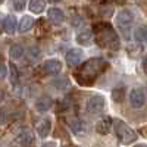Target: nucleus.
<instances>
[{"label": "nucleus", "mask_w": 147, "mask_h": 147, "mask_svg": "<svg viewBox=\"0 0 147 147\" xmlns=\"http://www.w3.org/2000/svg\"><path fill=\"white\" fill-rule=\"evenodd\" d=\"M107 62L102 57H91L77 72V81L81 85H93L94 81L106 71Z\"/></svg>", "instance_id": "1"}, {"label": "nucleus", "mask_w": 147, "mask_h": 147, "mask_svg": "<svg viewBox=\"0 0 147 147\" xmlns=\"http://www.w3.org/2000/svg\"><path fill=\"white\" fill-rule=\"evenodd\" d=\"M94 37H96L97 44L102 49H106V50L116 52L121 46V41H119V37H118L116 31L107 22L96 24L94 25Z\"/></svg>", "instance_id": "2"}, {"label": "nucleus", "mask_w": 147, "mask_h": 147, "mask_svg": "<svg viewBox=\"0 0 147 147\" xmlns=\"http://www.w3.org/2000/svg\"><path fill=\"white\" fill-rule=\"evenodd\" d=\"M132 22H134V13L128 9H122L116 16V27L121 31V34L125 37V40H129L131 37Z\"/></svg>", "instance_id": "3"}, {"label": "nucleus", "mask_w": 147, "mask_h": 147, "mask_svg": "<svg viewBox=\"0 0 147 147\" xmlns=\"http://www.w3.org/2000/svg\"><path fill=\"white\" fill-rule=\"evenodd\" d=\"M113 128H115V132L119 138V141L122 144H131L137 140V134L132 128H129L124 121L121 119H115L113 121Z\"/></svg>", "instance_id": "4"}, {"label": "nucleus", "mask_w": 147, "mask_h": 147, "mask_svg": "<svg viewBox=\"0 0 147 147\" xmlns=\"http://www.w3.org/2000/svg\"><path fill=\"white\" fill-rule=\"evenodd\" d=\"M105 109V97L100 94H94L91 96L88 102H87V112L90 115H99L103 112Z\"/></svg>", "instance_id": "5"}, {"label": "nucleus", "mask_w": 147, "mask_h": 147, "mask_svg": "<svg viewBox=\"0 0 147 147\" xmlns=\"http://www.w3.org/2000/svg\"><path fill=\"white\" fill-rule=\"evenodd\" d=\"M129 103L134 109H140L146 103V96L141 88H132L129 93Z\"/></svg>", "instance_id": "6"}, {"label": "nucleus", "mask_w": 147, "mask_h": 147, "mask_svg": "<svg viewBox=\"0 0 147 147\" xmlns=\"http://www.w3.org/2000/svg\"><path fill=\"white\" fill-rule=\"evenodd\" d=\"M66 124L69 127V129L77 134V136H82V134H85V131H87V125H85V122L81 121L80 118H68Z\"/></svg>", "instance_id": "7"}, {"label": "nucleus", "mask_w": 147, "mask_h": 147, "mask_svg": "<svg viewBox=\"0 0 147 147\" xmlns=\"http://www.w3.org/2000/svg\"><path fill=\"white\" fill-rule=\"evenodd\" d=\"M34 141V136H32V132L30 129H22L18 132V136L15 137V143L21 147H30Z\"/></svg>", "instance_id": "8"}, {"label": "nucleus", "mask_w": 147, "mask_h": 147, "mask_svg": "<svg viewBox=\"0 0 147 147\" xmlns=\"http://www.w3.org/2000/svg\"><path fill=\"white\" fill-rule=\"evenodd\" d=\"M43 69L46 74H50V75H56V74L62 72V62L59 59H49L44 62Z\"/></svg>", "instance_id": "9"}, {"label": "nucleus", "mask_w": 147, "mask_h": 147, "mask_svg": "<svg viewBox=\"0 0 147 147\" xmlns=\"http://www.w3.org/2000/svg\"><path fill=\"white\" fill-rule=\"evenodd\" d=\"M82 59H84V52L81 50V49H71V50H68V53H66V62L71 66L78 65L80 62H82Z\"/></svg>", "instance_id": "10"}, {"label": "nucleus", "mask_w": 147, "mask_h": 147, "mask_svg": "<svg viewBox=\"0 0 147 147\" xmlns=\"http://www.w3.org/2000/svg\"><path fill=\"white\" fill-rule=\"evenodd\" d=\"M112 118L110 116H103L99 122H97V125H96V131L102 134V136H106V134H109L110 128H112Z\"/></svg>", "instance_id": "11"}, {"label": "nucleus", "mask_w": 147, "mask_h": 147, "mask_svg": "<svg viewBox=\"0 0 147 147\" xmlns=\"http://www.w3.org/2000/svg\"><path fill=\"white\" fill-rule=\"evenodd\" d=\"M77 41L81 46H90L93 41V31L90 28H84L77 34Z\"/></svg>", "instance_id": "12"}, {"label": "nucleus", "mask_w": 147, "mask_h": 147, "mask_svg": "<svg viewBox=\"0 0 147 147\" xmlns=\"http://www.w3.org/2000/svg\"><path fill=\"white\" fill-rule=\"evenodd\" d=\"M50 129H52V121L49 118H44L41 119L38 124H37V132L41 138H46L49 134H50Z\"/></svg>", "instance_id": "13"}, {"label": "nucleus", "mask_w": 147, "mask_h": 147, "mask_svg": "<svg viewBox=\"0 0 147 147\" xmlns=\"http://www.w3.org/2000/svg\"><path fill=\"white\" fill-rule=\"evenodd\" d=\"M18 28V22H16V16L15 15H7L3 21V30L9 34H13Z\"/></svg>", "instance_id": "14"}, {"label": "nucleus", "mask_w": 147, "mask_h": 147, "mask_svg": "<svg viewBox=\"0 0 147 147\" xmlns=\"http://www.w3.org/2000/svg\"><path fill=\"white\" fill-rule=\"evenodd\" d=\"M47 16H49V19H50L53 24H60V22L65 21V13H63V12L60 10V9H57V7L49 9Z\"/></svg>", "instance_id": "15"}, {"label": "nucleus", "mask_w": 147, "mask_h": 147, "mask_svg": "<svg viewBox=\"0 0 147 147\" xmlns=\"http://www.w3.org/2000/svg\"><path fill=\"white\" fill-rule=\"evenodd\" d=\"M50 106H52V99L49 96H43L35 102V109L38 110V112H47V110L50 109Z\"/></svg>", "instance_id": "16"}, {"label": "nucleus", "mask_w": 147, "mask_h": 147, "mask_svg": "<svg viewBox=\"0 0 147 147\" xmlns=\"http://www.w3.org/2000/svg\"><path fill=\"white\" fill-rule=\"evenodd\" d=\"M24 53H25V50H24V47H22L21 44H12L10 49H9V55H10V57H12V59H15V60L21 59V57L24 56Z\"/></svg>", "instance_id": "17"}, {"label": "nucleus", "mask_w": 147, "mask_h": 147, "mask_svg": "<svg viewBox=\"0 0 147 147\" xmlns=\"http://www.w3.org/2000/svg\"><path fill=\"white\" fill-rule=\"evenodd\" d=\"M32 25H34V19L31 16H24L19 22L18 30H19V32H27L32 28Z\"/></svg>", "instance_id": "18"}, {"label": "nucleus", "mask_w": 147, "mask_h": 147, "mask_svg": "<svg viewBox=\"0 0 147 147\" xmlns=\"http://www.w3.org/2000/svg\"><path fill=\"white\" fill-rule=\"evenodd\" d=\"M46 7V0H31L30 2V10L34 13H41Z\"/></svg>", "instance_id": "19"}, {"label": "nucleus", "mask_w": 147, "mask_h": 147, "mask_svg": "<svg viewBox=\"0 0 147 147\" xmlns=\"http://www.w3.org/2000/svg\"><path fill=\"white\" fill-rule=\"evenodd\" d=\"M134 35H136V38L144 44H147V24H144V25L138 27L136 31H134Z\"/></svg>", "instance_id": "20"}, {"label": "nucleus", "mask_w": 147, "mask_h": 147, "mask_svg": "<svg viewBox=\"0 0 147 147\" xmlns=\"http://www.w3.org/2000/svg\"><path fill=\"white\" fill-rule=\"evenodd\" d=\"M28 0H12V7H13L16 12H21L25 9Z\"/></svg>", "instance_id": "21"}, {"label": "nucleus", "mask_w": 147, "mask_h": 147, "mask_svg": "<svg viewBox=\"0 0 147 147\" xmlns=\"http://www.w3.org/2000/svg\"><path fill=\"white\" fill-rule=\"evenodd\" d=\"M9 69H10V81H12V84H15V82L18 81V78H19V75H18V68L15 66L13 62H12V63L9 65Z\"/></svg>", "instance_id": "22"}, {"label": "nucleus", "mask_w": 147, "mask_h": 147, "mask_svg": "<svg viewBox=\"0 0 147 147\" xmlns=\"http://www.w3.org/2000/svg\"><path fill=\"white\" fill-rule=\"evenodd\" d=\"M112 97H113V100L118 102V103L122 102V99H124V88H121V87L115 88L113 93H112Z\"/></svg>", "instance_id": "23"}, {"label": "nucleus", "mask_w": 147, "mask_h": 147, "mask_svg": "<svg viewBox=\"0 0 147 147\" xmlns=\"http://www.w3.org/2000/svg\"><path fill=\"white\" fill-rule=\"evenodd\" d=\"M7 77V66L5 62H0V80H5Z\"/></svg>", "instance_id": "24"}, {"label": "nucleus", "mask_w": 147, "mask_h": 147, "mask_svg": "<svg viewBox=\"0 0 147 147\" xmlns=\"http://www.w3.org/2000/svg\"><path fill=\"white\" fill-rule=\"evenodd\" d=\"M143 69H144V72L147 74V56H146L144 60H143Z\"/></svg>", "instance_id": "25"}, {"label": "nucleus", "mask_w": 147, "mask_h": 147, "mask_svg": "<svg viewBox=\"0 0 147 147\" xmlns=\"http://www.w3.org/2000/svg\"><path fill=\"white\" fill-rule=\"evenodd\" d=\"M41 147H56V144L55 143H44Z\"/></svg>", "instance_id": "26"}, {"label": "nucleus", "mask_w": 147, "mask_h": 147, "mask_svg": "<svg viewBox=\"0 0 147 147\" xmlns=\"http://www.w3.org/2000/svg\"><path fill=\"white\" fill-rule=\"evenodd\" d=\"M93 3H99V5H103V3H106L107 0H91Z\"/></svg>", "instance_id": "27"}, {"label": "nucleus", "mask_w": 147, "mask_h": 147, "mask_svg": "<svg viewBox=\"0 0 147 147\" xmlns=\"http://www.w3.org/2000/svg\"><path fill=\"white\" fill-rule=\"evenodd\" d=\"M3 99H5V91H3L2 88H0V103L3 102Z\"/></svg>", "instance_id": "28"}, {"label": "nucleus", "mask_w": 147, "mask_h": 147, "mask_svg": "<svg viewBox=\"0 0 147 147\" xmlns=\"http://www.w3.org/2000/svg\"><path fill=\"white\" fill-rule=\"evenodd\" d=\"M2 31H3V19L0 18V32H2Z\"/></svg>", "instance_id": "29"}, {"label": "nucleus", "mask_w": 147, "mask_h": 147, "mask_svg": "<svg viewBox=\"0 0 147 147\" xmlns=\"http://www.w3.org/2000/svg\"><path fill=\"white\" fill-rule=\"evenodd\" d=\"M134 147H147V144H137V146H134Z\"/></svg>", "instance_id": "30"}, {"label": "nucleus", "mask_w": 147, "mask_h": 147, "mask_svg": "<svg viewBox=\"0 0 147 147\" xmlns=\"http://www.w3.org/2000/svg\"><path fill=\"white\" fill-rule=\"evenodd\" d=\"M50 2H60V0H50Z\"/></svg>", "instance_id": "31"}]
</instances>
